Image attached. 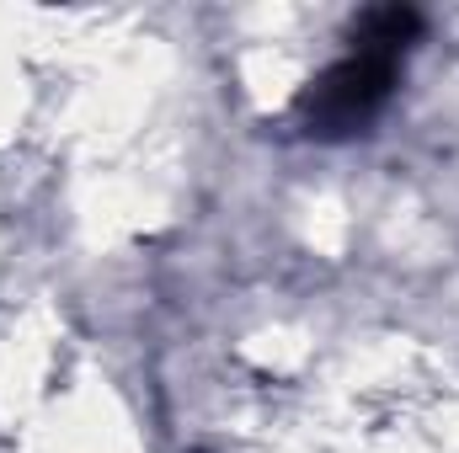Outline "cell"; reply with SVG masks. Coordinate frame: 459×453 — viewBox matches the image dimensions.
Listing matches in <instances>:
<instances>
[{
    "label": "cell",
    "instance_id": "cell-2",
    "mask_svg": "<svg viewBox=\"0 0 459 453\" xmlns=\"http://www.w3.org/2000/svg\"><path fill=\"white\" fill-rule=\"evenodd\" d=\"M54 357H59V321L48 310H27L0 341V416L11 427H27L54 395L48 389Z\"/></svg>",
    "mask_w": 459,
    "mask_h": 453
},
{
    "label": "cell",
    "instance_id": "cell-5",
    "mask_svg": "<svg viewBox=\"0 0 459 453\" xmlns=\"http://www.w3.org/2000/svg\"><path fill=\"white\" fill-rule=\"evenodd\" d=\"M347 235H352V214H347L337 198H316L310 214H305V240H310L316 251L337 256V251L347 245Z\"/></svg>",
    "mask_w": 459,
    "mask_h": 453
},
{
    "label": "cell",
    "instance_id": "cell-3",
    "mask_svg": "<svg viewBox=\"0 0 459 453\" xmlns=\"http://www.w3.org/2000/svg\"><path fill=\"white\" fill-rule=\"evenodd\" d=\"M305 81V59L283 43V38H251V48L240 54V86L256 107H283Z\"/></svg>",
    "mask_w": 459,
    "mask_h": 453
},
{
    "label": "cell",
    "instance_id": "cell-4",
    "mask_svg": "<svg viewBox=\"0 0 459 453\" xmlns=\"http://www.w3.org/2000/svg\"><path fill=\"white\" fill-rule=\"evenodd\" d=\"M246 357L262 368V373H299L310 363V337L299 326H267L246 341Z\"/></svg>",
    "mask_w": 459,
    "mask_h": 453
},
{
    "label": "cell",
    "instance_id": "cell-6",
    "mask_svg": "<svg viewBox=\"0 0 459 453\" xmlns=\"http://www.w3.org/2000/svg\"><path fill=\"white\" fill-rule=\"evenodd\" d=\"M358 453H433L428 438H417V432H401V427H390V432H374V438H363V449Z\"/></svg>",
    "mask_w": 459,
    "mask_h": 453
},
{
    "label": "cell",
    "instance_id": "cell-1",
    "mask_svg": "<svg viewBox=\"0 0 459 453\" xmlns=\"http://www.w3.org/2000/svg\"><path fill=\"white\" fill-rule=\"evenodd\" d=\"M27 453H144V443L102 379H75L27 422Z\"/></svg>",
    "mask_w": 459,
    "mask_h": 453
},
{
    "label": "cell",
    "instance_id": "cell-7",
    "mask_svg": "<svg viewBox=\"0 0 459 453\" xmlns=\"http://www.w3.org/2000/svg\"><path fill=\"white\" fill-rule=\"evenodd\" d=\"M262 453H299V449H289V443H278V449H262Z\"/></svg>",
    "mask_w": 459,
    "mask_h": 453
}]
</instances>
